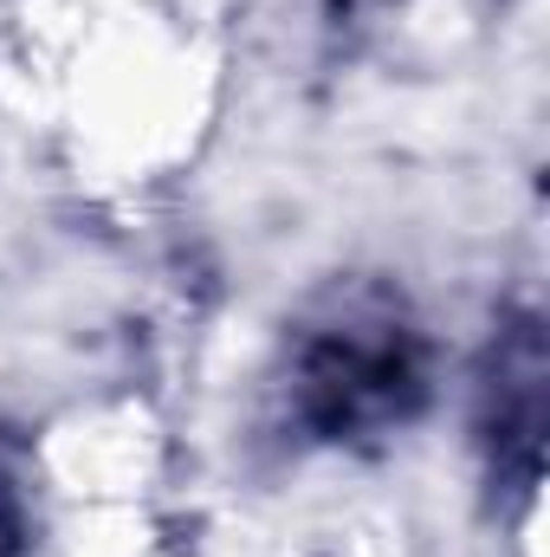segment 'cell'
<instances>
[{"label": "cell", "instance_id": "6da1fadb", "mask_svg": "<svg viewBox=\"0 0 550 557\" xmlns=\"http://www.w3.org/2000/svg\"><path fill=\"white\" fill-rule=\"evenodd\" d=\"M427 331L389 285H330L291 337V416L311 441L376 447L427 409Z\"/></svg>", "mask_w": 550, "mask_h": 557}, {"label": "cell", "instance_id": "7a4b0ae2", "mask_svg": "<svg viewBox=\"0 0 550 557\" xmlns=\"http://www.w3.org/2000/svg\"><path fill=\"white\" fill-rule=\"evenodd\" d=\"M545 421H550V344L545 318L518 311L499 324L486 370H479V447L492 467V486L532 493L545 473Z\"/></svg>", "mask_w": 550, "mask_h": 557}]
</instances>
